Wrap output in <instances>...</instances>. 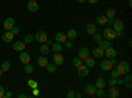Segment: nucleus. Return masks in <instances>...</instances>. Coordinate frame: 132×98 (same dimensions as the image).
<instances>
[{
  "instance_id": "obj_1",
  "label": "nucleus",
  "mask_w": 132,
  "mask_h": 98,
  "mask_svg": "<svg viewBox=\"0 0 132 98\" xmlns=\"http://www.w3.org/2000/svg\"><path fill=\"white\" fill-rule=\"evenodd\" d=\"M115 69L118 70V73H119V76H124L126 73H128L129 70H131V66H129V64L127 62V61H120V62H118L116 65H115Z\"/></svg>"
},
{
  "instance_id": "obj_2",
  "label": "nucleus",
  "mask_w": 132,
  "mask_h": 98,
  "mask_svg": "<svg viewBox=\"0 0 132 98\" xmlns=\"http://www.w3.org/2000/svg\"><path fill=\"white\" fill-rule=\"evenodd\" d=\"M102 36H103L106 40H108V41H112V40L116 39V32H115L111 27H107V28H104Z\"/></svg>"
},
{
  "instance_id": "obj_3",
  "label": "nucleus",
  "mask_w": 132,
  "mask_h": 98,
  "mask_svg": "<svg viewBox=\"0 0 132 98\" xmlns=\"http://www.w3.org/2000/svg\"><path fill=\"white\" fill-rule=\"evenodd\" d=\"M111 25H114L112 29H114L115 32H123V31H124V23H123L120 19H114Z\"/></svg>"
},
{
  "instance_id": "obj_4",
  "label": "nucleus",
  "mask_w": 132,
  "mask_h": 98,
  "mask_svg": "<svg viewBox=\"0 0 132 98\" xmlns=\"http://www.w3.org/2000/svg\"><path fill=\"white\" fill-rule=\"evenodd\" d=\"M52 60H53V62L57 65H62L63 64V61H65V58H63V56L61 54V52H54V54L52 56Z\"/></svg>"
},
{
  "instance_id": "obj_5",
  "label": "nucleus",
  "mask_w": 132,
  "mask_h": 98,
  "mask_svg": "<svg viewBox=\"0 0 132 98\" xmlns=\"http://www.w3.org/2000/svg\"><path fill=\"white\" fill-rule=\"evenodd\" d=\"M35 40L38 41L40 44L41 42H45L48 40V35H46V32H44V31H38L37 33L35 35Z\"/></svg>"
},
{
  "instance_id": "obj_6",
  "label": "nucleus",
  "mask_w": 132,
  "mask_h": 98,
  "mask_svg": "<svg viewBox=\"0 0 132 98\" xmlns=\"http://www.w3.org/2000/svg\"><path fill=\"white\" fill-rule=\"evenodd\" d=\"M3 27L5 31H11L13 27H15V19L13 17H7L3 23Z\"/></svg>"
},
{
  "instance_id": "obj_7",
  "label": "nucleus",
  "mask_w": 132,
  "mask_h": 98,
  "mask_svg": "<svg viewBox=\"0 0 132 98\" xmlns=\"http://www.w3.org/2000/svg\"><path fill=\"white\" fill-rule=\"evenodd\" d=\"M116 56H118V52H116L112 47L104 49V57H107L108 60H110V58H116Z\"/></svg>"
},
{
  "instance_id": "obj_8",
  "label": "nucleus",
  "mask_w": 132,
  "mask_h": 98,
  "mask_svg": "<svg viewBox=\"0 0 132 98\" xmlns=\"http://www.w3.org/2000/svg\"><path fill=\"white\" fill-rule=\"evenodd\" d=\"M19 60H20V62H23L24 65L25 64H29L30 62V54L28 52L23 50V52L20 53V56H19Z\"/></svg>"
},
{
  "instance_id": "obj_9",
  "label": "nucleus",
  "mask_w": 132,
  "mask_h": 98,
  "mask_svg": "<svg viewBox=\"0 0 132 98\" xmlns=\"http://www.w3.org/2000/svg\"><path fill=\"white\" fill-rule=\"evenodd\" d=\"M77 73H78L79 77H87V76H89V68H87L86 65H79V66L77 68Z\"/></svg>"
},
{
  "instance_id": "obj_10",
  "label": "nucleus",
  "mask_w": 132,
  "mask_h": 98,
  "mask_svg": "<svg viewBox=\"0 0 132 98\" xmlns=\"http://www.w3.org/2000/svg\"><path fill=\"white\" fill-rule=\"evenodd\" d=\"M29 12H37L38 11V4L36 0H28V5H27Z\"/></svg>"
},
{
  "instance_id": "obj_11",
  "label": "nucleus",
  "mask_w": 132,
  "mask_h": 98,
  "mask_svg": "<svg viewBox=\"0 0 132 98\" xmlns=\"http://www.w3.org/2000/svg\"><path fill=\"white\" fill-rule=\"evenodd\" d=\"M13 37H15V35H13L11 31H5L4 33L2 35V40H3L4 42H12Z\"/></svg>"
},
{
  "instance_id": "obj_12",
  "label": "nucleus",
  "mask_w": 132,
  "mask_h": 98,
  "mask_svg": "<svg viewBox=\"0 0 132 98\" xmlns=\"http://www.w3.org/2000/svg\"><path fill=\"white\" fill-rule=\"evenodd\" d=\"M101 69L104 70V72H110V70L112 69V65H111V62H110L108 58L102 60V62H101Z\"/></svg>"
},
{
  "instance_id": "obj_13",
  "label": "nucleus",
  "mask_w": 132,
  "mask_h": 98,
  "mask_svg": "<svg viewBox=\"0 0 132 98\" xmlns=\"http://www.w3.org/2000/svg\"><path fill=\"white\" fill-rule=\"evenodd\" d=\"M89 56H90V50H89V49L85 48V47L79 48V50H78V57H79L81 60H85L86 57H89Z\"/></svg>"
},
{
  "instance_id": "obj_14",
  "label": "nucleus",
  "mask_w": 132,
  "mask_h": 98,
  "mask_svg": "<svg viewBox=\"0 0 132 98\" xmlns=\"http://www.w3.org/2000/svg\"><path fill=\"white\" fill-rule=\"evenodd\" d=\"M95 90H96V88H95V85H93V84H87L85 86V92L89 95H91V97L95 95Z\"/></svg>"
},
{
  "instance_id": "obj_15",
  "label": "nucleus",
  "mask_w": 132,
  "mask_h": 98,
  "mask_svg": "<svg viewBox=\"0 0 132 98\" xmlns=\"http://www.w3.org/2000/svg\"><path fill=\"white\" fill-rule=\"evenodd\" d=\"M108 97H111V98H118L120 95L119 90L116 89V86H110V89H108Z\"/></svg>"
},
{
  "instance_id": "obj_16",
  "label": "nucleus",
  "mask_w": 132,
  "mask_h": 98,
  "mask_svg": "<svg viewBox=\"0 0 132 98\" xmlns=\"http://www.w3.org/2000/svg\"><path fill=\"white\" fill-rule=\"evenodd\" d=\"M93 56L96 57V58H102V57H104V50L102 48L96 47V48L93 49Z\"/></svg>"
},
{
  "instance_id": "obj_17",
  "label": "nucleus",
  "mask_w": 132,
  "mask_h": 98,
  "mask_svg": "<svg viewBox=\"0 0 132 98\" xmlns=\"http://www.w3.org/2000/svg\"><path fill=\"white\" fill-rule=\"evenodd\" d=\"M123 81H124L123 85H126V88H127V89H131V88H132V84H131V81H132V76H131L129 72L124 74V80H123Z\"/></svg>"
},
{
  "instance_id": "obj_18",
  "label": "nucleus",
  "mask_w": 132,
  "mask_h": 98,
  "mask_svg": "<svg viewBox=\"0 0 132 98\" xmlns=\"http://www.w3.org/2000/svg\"><path fill=\"white\" fill-rule=\"evenodd\" d=\"M106 85H107V82H106L104 78H102V77L96 78V81H95V88L96 89H104Z\"/></svg>"
},
{
  "instance_id": "obj_19",
  "label": "nucleus",
  "mask_w": 132,
  "mask_h": 98,
  "mask_svg": "<svg viewBox=\"0 0 132 98\" xmlns=\"http://www.w3.org/2000/svg\"><path fill=\"white\" fill-rule=\"evenodd\" d=\"M25 45H27V44H25L24 41H16L12 48H13L15 50H17V52H23V50L25 49Z\"/></svg>"
},
{
  "instance_id": "obj_20",
  "label": "nucleus",
  "mask_w": 132,
  "mask_h": 98,
  "mask_svg": "<svg viewBox=\"0 0 132 98\" xmlns=\"http://www.w3.org/2000/svg\"><path fill=\"white\" fill-rule=\"evenodd\" d=\"M48 62H49L48 57H46V56H44V54H41V57H38V58H37V64L40 65L41 68H45L46 65H48Z\"/></svg>"
},
{
  "instance_id": "obj_21",
  "label": "nucleus",
  "mask_w": 132,
  "mask_h": 98,
  "mask_svg": "<svg viewBox=\"0 0 132 98\" xmlns=\"http://www.w3.org/2000/svg\"><path fill=\"white\" fill-rule=\"evenodd\" d=\"M98 44H99V48H102L103 50H104V49H107V48H110V47H112L111 41H108V40H103V39H102L101 41H99Z\"/></svg>"
},
{
  "instance_id": "obj_22",
  "label": "nucleus",
  "mask_w": 132,
  "mask_h": 98,
  "mask_svg": "<svg viewBox=\"0 0 132 98\" xmlns=\"http://www.w3.org/2000/svg\"><path fill=\"white\" fill-rule=\"evenodd\" d=\"M54 39H56L57 42H61V44H63V42L68 40V36H66L65 33H62V32H60V33H57L56 36H54Z\"/></svg>"
},
{
  "instance_id": "obj_23",
  "label": "nucleus",
  "mask_w": 132,
  "mask_h": 98,
  "mask_svg": "<svg viewBox=\"0 0 132 98\" xmlns=\"http://www.w3.org/2000/svg\"><path fill=\"white\" fill-rule=\"evenodd\" d=\"M49 50H50V48L45 44V42H41V44H40V53L44 54V56H48Z\"/></svg>"
},
{
  "instance_id": "obj_24",
  "label": "nucleus",
  "mask_w": 132,
  "mask_h": 98,
  "mask_svg": "<svg viewBox=\"0 0 132 98\" xmlns=\"http://www.w3.org/2000/svg\"><path fill=\"white\" fill-rule=\"evenodd\" d=\"M85 65H86L89 69H90V68H94V66H95V60H94L93 57H90V56L86 57V58H85Z\"/></svg>"
},
{
  "instance_id": "obj_25",
  "label": "nucleus",
  "mask_w": 132,
  "mask_h": 98,
  "mask_svg": "<svg viewBox=\"0 0 132 98\" xmlns=\"http://www.w3.org/2000/svg\"><path fill=\"white\" fill-rule=\"evenodd\" d=\"M86 31H87V33H89L90 36H93L95 32H96V27L93 23H89V24H87V27H86Z\"/></svg>"
},
{
  "instance_id": "obj_26",
  "label": "nucleus",
  "mask_w": 132,
  "mask_h": 98,
  "mask_svg": "<svg viewBox=\"0 0 132 98\" xmlns=\"http://www.w3.org/2000/svg\"><path fill=\"white\" fill-rule=\"evenodd\" d=\"M96 24H98V25H106V24H107V17H106V15L98 16V17H96Z\"/></svg>"
},
{
  "instance_id": "obj_27",
  "label": "nucleus",
  "mask_w": 132,
  "mask_h": 98,
  "mask_svg": "<svg viewBox=\"0 0 132 98\" xmlns=\"http://www.w3.org/2000/svg\"><path fill=\"white\" fill-rule=\"evenodd\" d=\"M115 15H116L115 8H107V11H106V17L107 19H114Z\"/></svg>"
},
{
  "instance_id": "obj_28",
  "label": "nucleus",
  "mask_w": 132,
  "mask_h": 98,
  "mask_svg": "<svg viewBox=\"0 0 132 98\" xmlns=\"http://www.w3.org/2000/svg\"><path fill=\"white\" fill-rule=\"evenodd\" d=\"M66 36H68V40H75L77 39V31L75 29H69V32H68V35H66Z\"/></svg>"
},
{
  "instance_id": "obj_29",
  "label": "nucleus",
  "mask_w": 132,
  "mask_h": 98,
  "mask_svg": "<svg viewBox=\"0 0 132 98\" xmlns=\"http://www.w3.org/2000/svg\"><path fill=\"white\" fill-rule=\"evenodd\" d=\"M45 68H46V70H48L49 73H54V72L57 70V65L54 64V62H52V64H49V62H48V65H46Z\"/></svg>"
},
{
  "instance_id": "obj_30",
  "label": "nucleus",
  "mask_w": 132,
  "mask_h": 98,
  "mask_svg": "<svg viewBox=\"0 0 132 98\" xmlns=\"http://www.w3.org/2000/svg\"><path fill=\"white\" fill-rule=\"evenodd\" d=\"M52 49H53V52H61L62 50V44L61 42H53V45H52Z\"/></svg>"
},
{
  "instance_id": "obj_31",
  "label": "nucleus",
  "mask_w": 132,
  "mask_h": 98,
  "mask_svg": "<svg viewBox=\"0 0 132 98\" xmlns=\"http://www.w3.org/2000/svg\"><path fill=\"white\" fill-rule=\"evenodd\" d=\"M0 69H2L3 72H8V70L11 69V64H9V61H3V62H2V66H0Z\"/></svg>"
},
{
  "instance_id": "obj_32",
  "label": "nucleus",
  "mask_w": 132,
  "mask_h": 98,
  "mask_svg": "<svg viewBox=\"0 0 132 98\" xmlns=\"http://www.w3.org/2000/svg\"><path fill=\"white\" fill-rule=\"evenodd\" d=\"M33 40H35V35H32V33H28V35L24 37V42H25V44H30Z\"/></svg>"
},
{
  "instance_id": "obj_33",
  "label": "nucleus",
  "mask_w": 132,
  "mask_h": 98,
  "mask_svg": "<svg viewBox=\"0 0 132 98\" xmlns=\"http://www.w3.org/2000/svg\"><path fill=\"white\" fill-rule=\"evenodd\" d=\"M106 95V92H104V89H96L95 90V95L94 97H98V98H103Z\"/></svg>"
},
{
  "instance_id": "obj_34",
  "label": "nucleus",
  "mask_w": 132,
  "mask_h": 98,
  "mask_svg": "<svg viewBox=\"0 0 132 98\" xmlns=\"http://www.w3.org/2000/svg\"><path fill=\"white\" fill-rule=\"evenodd\" d=\"M91 37H93V41H95V42H96V44H98V42H99V41H101L102 39H103V36H102L101 33H98V32H95V33H94V35H93Z\"/></svg>"
},
{
  "instance_id": "obj_35",
  "label": "nucleus",
  "mask_w": 132,
  "mask_h": 98,
  "mask_svg": "<svg viewBox=\"0 0 132 98\" xmlns=\"http://www.w3.org/2000/svg\"><path fill=\"white\" fill-rule=\"evenodd\" d=\"M71 64H73V66L78 68L79 65H82V60H81L79 57H74V58H73V61H71Z\"/></svg>"
},
{
  "instance_id": "obj_36",
  "label": "nucleus",
  "mask_w": 132,
  "mask_h": 98,
  "mask_svg": "<svg viewBox=\"0 0 132 98\" xmlns=\"http://www.w3.org/2000/svg\"><path fill=\"white\" fill-rule=\"evenodd\" d=\"M24 72H25V73H28V74L33 73V66H32L30 64H25V66H24Z\"/></svg>"
},
{
  "instance_id": "obj_37",
  "label": "nucleus",
  "mask_w": 132,
  "mask_h": 98,
  "mask_svg": "<svg viewBox=\"0 0 132 98\" xmlns=\"http://www.w3.org/2000/svg\"><path fill=\"white\" fill-rule=\"evenodd\" d=\"M63 45H65V48H66V49H71V48H73V42H71V41H69V40H66V41L63 42Z\"/></svg>"
},
{
  "instance_id": "obj_38",
  "label": "nucleus",
  "mask_w": 132,
  "mask_h": 98,
  "mask_svg": "<svg viewBox=\"0 0 132 98\" xmlns=\"http://www.w3.org/2000/svg\"><path fill=\"white\" fill-rule=\"evenodd\" d=\"M110 72H111V77H112V78H118V77H120V76H119V73H118V70H116V69H111V70H110Z\"/></svg>"
},
{
  "instance_id": "obj_39",
  "label": "nucleus",
  "mask_w": 132,
  "mask_h": 98,
  "mask_svg": "<svg viewBox=\"0 0 132 98\" xmlns=\"http://www.w3.org/2000/svg\"><path fill=\"white\" fill-rule=\"evenodd\" d=\"M11 32H12V33H13V35L16 36V35H19V33H20V28L15 25V27H13L12 29H11Z\"/></svg>"
},
{
  "instance_id": "obj_40",
  "label": "nucleus",
  "mask_w": 132,
  "mask_h": 98,
  "mask_svg": "<svg viewBox=\"0 0 132 98\" xmlns=\"http://www.w3.org/2000/svg\"><path fill=\"white\" fill-rule=\"evenodd\" d=\"M107 84H108L110 86H116V78H112V77H111V78L108 80Z\"/></svg>"
},
{
  "instance_id": "obj_41",
  "label": "nucleus",
  "mask_w": 132,
  "mask_h": 98,
  "mask_svg": "<svg viewBox=\"0 0 132 98\" xmlns=\"http://www.w3.org/2000/svg\"><path fill=\"white\" fill-rule=\"evenodd\" d=\"M66 97H68V98H74V97H75V93H74L73 90H70V92H68V94H66Z\"/></svg>"
},
{
  "instance_id": "obj_42",
  "label": "nucleus",
  "mask_w": 132,
  "mask_h": 98,
  "mask_svg": "<svg viewBox=\"0 0 132 98\" xmlns=\"http://www.w3.org/2000/svg\"><path fill=\"white\" fill-rule=\"evenodd\" d=\"M28 85H29V86H32L33 89H35V88H37V84H36L35 81H28Z\"/></svg>"
},
{
  "instance_id": "obj_43",
  "label": "nucleus",
  "mask_w": 132,
  "mask_h": 98,
  "mask_svg": "<svg viewBox=\"0 0 132 98\" xmlns=\"http://www.w3.org/2000/svg\"><path fill=\"white\" fill-rule=\"evenodd\" d=\"M4 93H5L4 88H3V86H0V98H3V97H4Z\"/></svg>"
},
{
  "instance_id": "obj_44",
  "label": "nucleus",
  "mask_w": 132,
  "mask_h": 98,
  "mask_svg": "<svg viewBox=\"0 0 132 98\" xmlns=\"http://www.w3.org/2000/svg\"><path fill=\"white\" fill-rule=\"evenodd\" d=\"M45 44H46L48 47H52V45H53V41H52V40H50V39L48 37V40L45 41Z\"/></svg>"
},
{
  "instance_id": "obj_45",
  "label": "nucleus",
  "mask_w": 132,
  "mask_h": 98,
  "mask_svg": "<svg viewBox=\"0 0 132 98\" xmlns=\"http://www.w3.org/2000/svg\"><path fill=\"white\" fill-rule=\"evenodd\" d=\"M110 62H111V65H112V66H115V65L118 64V61H116V58H110Z\"/></svg>"
},
{
  "instance_id": "obj_46",
  "label": "nucleus",
  "mask_w": 132,
  "mask_h": 98,
  "mask_svg": "<svg viewBox=\"0 0 132 98\" xmlns=\"http://www.w3.org/2000/svg\"><path fill=\"white\" fill-rule=\"evenodd\" d=\"M4 97H5V98H11V97H12V93L7 92V93H4Z\"/></svg>"
},
{
  "instance_id": "obj_47",
  "label": "nucleus",
  "mask_w": 132,
  "mask_h": 98,
  "mask_svg": "<svg viewBox=\"0 0 132 98\" xmlns=\"http://www.w3.org/2000/svg\"><path fill=\"white\" fill-rule=\"evenodd\" d=\"M33 95H38V89H37V88L33 89Z\"/></svg>"
},
{
  "instance_id": "obj_48",
  "label": "nucleus",
  "mask_w": 132,
  "mask_h": 98,
  "mask_svg": "<svg viewBox=\"0 0 132 98\" xmlns=\"http://www.w3.org/2000/svg\"><path fill=\"white\" fill-rule=\"evenodd\" d=\"M87 2H89L90 4H95V3H98L99 0H87Z\"/></svg>"
},
{
  "instance_id": "obj_49",
  "label": "nucleus",
  "mask_w": 132,
  "mask_h": 98,
  "mask_svg": "<svg viewBox=\"0 0 132 98\" xmlns=\"http://www.w3.org/2000/svg\"><path fill=\"white\" fill-rule=\"evenodd\" d=\"M17 97H19V98H27V94H19Z\"/></svg>"
},
{
  "instance_id": "obj_50",
  "label": "nucleus",
  "mask_w": 132,
  "mask_h": 98,
  "mask_svg": "<svg viewBox=\"0 0 132 98\" xmlns=\"http://www.w3.org/2000/svg\"><path fill=\"white\" fill-rule=\"evenodd\" d=\"M77 2L81 3V4H83V3H86V2H87V0H77Z\"/></svg>"
},
{
  "instance_id": "obj_51",
  "label": "nucleus",
  "mask_w": 132,
  "mask_h": 98,
  "mask_svg": "<svg viewBox=\"0 0 132 98\" xmlns=\"http://www.w3.org/2000/svg\"><path fill=\"white\" fill-rule=\"evenodd\" d=\"M75 97H77V98H81L82 94H81V93H75Z\"/></svg>"
},
{
  "instance_id": "obj_52",
  "label": "nucleus",
  "mask_w": 132,
  "mask_h": 98,
  "mask_svg": "<svg viewBox=\"0 0 132 98\" xmlns=\"http://www.w3.org/2000/svg\"><path fill=\"white\" fill-rule=\"evenodd\" d=\"M128 5H132V0H128Z\"/></svg>"
},
{
  "instance_id": "obj_53",
  "label": "nucleus",
  "mask_w": 132,
  "mask_h": 98,
  "mask_svg": "<svg viewBox=\"0 0 132 98\" xmlns=\"http://www.w3.org/2000/svg\"><path fill=\"white\" fill-rule=\"evenodd\" d=\"M2 73H3V70H2V69H0V77H2Z\"/></svg>"
}]
</instances>
